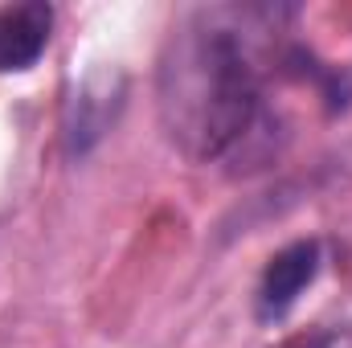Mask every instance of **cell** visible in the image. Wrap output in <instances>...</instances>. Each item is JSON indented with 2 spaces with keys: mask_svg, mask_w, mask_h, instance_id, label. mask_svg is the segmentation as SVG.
<instances>
[{
  "mask_svg": "<svg viewBox=\"0 0 352 348\" xmlns=\"http://www.w3.org/2000/svg\"><path fill=\"white\" fill-rule=\"evenodd\" d=\"M54 33V8L45 0L0 4V74H25L41 62Z\"/></svg>",
  "mask_w": 352,
  "mask_h": 348,
  "instance_id": "obj_4",
  "label": "cell"
},
{
  "mask_svg": "<svg viewBox=\"0 0 352 348\" xmlns=\"http://www.w3.org/2000/svg\"><path fill=\"white\" fill-rule=\"evenodd\" d=\"M123 74H90L78 83V90L66 98V119H62V140H66V156H87L90 148L115 127L119 111H123Z\"/></svg>",
  "mask_w": 352,
  "mask_h": 348,
  "instance_id": "obj_2",
  "label": "cell"
},
{
  "mask_svg": "<svg viewBox=\"0 0 352 348\" xmlns=\"http://www.w3.org/2000/svg\"><path fill=\"white\" fill-rule=\"evenodd\" d=\"M291 8L209 4L176 21L160 54L156 107L160 123L192 164L250 160L274 144L266 107V62H278L270 33Z\"/></svg>",
  "mask_w": 352,
  "mask_h": 348,
  "instance_id": "obj_1",
  "label": "cell"
},
{
  "mask_svg": "<svg viewBox=\"0 0 352 348\" xmlns=\"http://www.w3.org/2000/svg\"><path fill=\"white\" fill-rule=\"evenodd\" d=\"M320 274V242L316 238H299L291 246H283L278 254H270V262L263 266V279H258V291H254V316L263 324L283 320L299 295L316 283Z\"/></svg>",
  "mask_w": 352,
  "mask_h": 348,
  "instance_id": "obj_3",
  "label": "cell"
}]
</instances>
